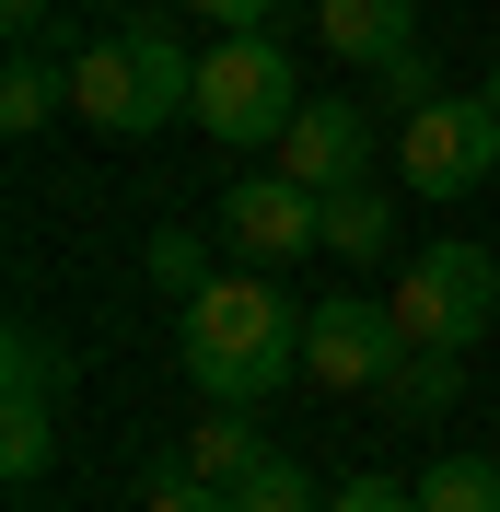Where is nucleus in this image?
<instances>
[{"label":"nucleus","instance_id":"obj_1","mask_svg":"<svg viewBox=\"0 0 500 512\" xmlns=\"http://www.w3.org/2000/svg\"><path fill=\"white\" fill-rule=\"evenodd\" d=\"M175 361L210 408H268L291 373H303V303H291L268 268H233V280H198L175 303Z\"/></svg>","mask_w":500,"mask_h":512},{"label":"nucleus","instance_id":"obj_2","mask_svg":"<svg viewBox=\"0 0 500 512\" xmlns=\"http://www.w3.org/2000/svg\"><path fill=\"white\" fill-rule=\"evenodd\" d=\"M187 105H198V47L175 24H105L70 47V117L105 128V140H140Z\"/></svg>","mask_w":500,"mask_h":512},{"label":"nucleus","instance_id":"obj_3","mask_svg":"<svg viewBox=\"0 0 500 512\" xmlns=\"http://www.w3.org/2000/svg\"><path fill=\"white\" fill-rule=\"evenodd\" d=\"M384 315H396L407 350H477V338L500 326V256L466 245V233H442V245H419V256L396 268Z\"/></svg>","mask_w":500,"mask_h":512},{"label":"nucleus","instance_id":"obj_4","mask_svg":"<svg viewBox=\"0 0 500 512\" xmlns=\"http://www.w3.org/2000/svg\"><path fill=\"white\" fill-rule=\"evenodd\" d=\"M198 128H210L221 152H280V128L303 117V82H291V47L280 35H210L198 47V105H187Z\"/></svg>","mask_w":500,"mask_h":512},{"label":"nucleus","instance_id":"obj_5","mask_svg":"<svg viewBox=\"0 0 500 512\" xmlns=\"http://www.w3.org/2000/svg\"><path fill=\"white\" fill-rule=\"evenodd\" d=\"M396 175H407V198H477V187H500V105L489 94H431V105H407L396 117Z\"/></svg>","mask_w":500,"mask_h":512},{"label":"nucleus","instance_id":"obj_6","mask_svg":"<svg viewBox=\"0 0 500 512\" xmlns=\"http://www.w3.org/2000/svg\"><path fill=\"white\" fill-rule=\"evenodd\" d=\"M59 396H70L59 338L35 315H12V338H0V478L12 489L47 478V454H59Z\"/></svg>","mask_w":500,"mask_h":512},{"label":"nucleus","instance_id":"obj_7","mask_svg":"<svg viewBox=\"0 0 500 512\" xmlns=\"http://www.w3.org/2000/svg\"><path fill=\"white\" fill-rule=\"evenodd\" d=\"M396 315H384L373 291H326V303H303V373L326 384V396H384V373H396Z\"/></svg>","mask_w":500,"mask_h":512},{"label":"nucleus","instance_id":"obj_8","mask_svg":"<svg viewBox=\"0 0 500 512\" xmlns=\"http://www.w3.org/2000/svg\"><path fill=\"white\" fill-rule=\"evenodd\" d=\"M221 245L245 256V268H280V256L326 245V198H314L291 163H256V175L221 187Z\"/></svg>","mask_w":500,"mask_h":512},{"label":"nucleus","instance_id":"obj_9","mask_svg":"<svg viewBox=\"0 0 500 512\" xmlns=\"http://www.w3.org/2000/svg\"><path fill=\"white\" fill-rule=\"evenodd\" d=\"M280 163L303 175L314 198L373 187V163H384V117H373V105H349V94H326V105H303V117L280 128Z\"/></svg>","mask_w":500,"mask_h":512},{"label":"nucleus","instance_id":"obj_10","mask_svg":"<svg viewBox=\"0 0 500 512\" xmlns=\"http://www.w3.org/2000/svg\"><path fill=\"white\" fill-rule=\"evenodd\" d=\"M314 35H326V59L384 70V59L419 47V0H314Z\"/></svg>","mask_w":500,"mask_h":512},{"label":"nucleus","instance_id":"obj_11","mask_svg":"<svg viewBox=\"0 0 500 512\" xmlns=\"http://www.w3.org/2000/svg\"><path fill=\"white\" fill-rule=\"evenodd\" d=\"M454 396H466V350H396V373H384L373 408L384 419H442Z\"/></svg>","mask_w":500,"mask_h":512},{"label":"nucleus","instance_id":"obj_12","mask_svg":"<svg viewBox=\"0 0 500 512\" xmlns=\"http://www.w3.org/2000/svg\"><path fill=\"white\" fill-rule=\"evenodd\" d=\"M59 105H70V70L47 59V47H12V70H0V128H12V140H35Z\"/></svg>","mask_w":500,"mask_h":512},{"label":"nucleus","instance_id":"obj_13","mask_svg":"<svg viewBox=\"0 0 500 512\" xmlns=\"http://www.w3.org/2000/svg\"><path fill=\"white\" fill-rule=\"evenodd\" d=\"M384 245H396V198H384V187H338V198H326V256L373 268Z\"/></svg>","mask_w":500,"mask_h":512},{"label":"nucleus","instance_id":"obj_14","mask_svg":"<svg viewBox=\"0 0 500 512\" xmlns=\"http://www.w3.org/2000/svg\"><path fill=\"white\" fill-rule=\"evenodd\" d=\"M256 454H268V443H256V408H210V419H198V431H187V478L233 489V478H245V466H256Z\"/></svg>","mask_w":500,"mask_h":512},{"label":"nucleus","instance_id":"obj_15","mask_svg":"<svg viewBox=\"0 0 500 512\" xmlns=\"http://www.w3.org/2000/svg\"><path fill=\"white\" fill-rule=\"evenodd\" d=\"M419 512H500V454H442L419 478Z\"/></svg>","mask_w":500,"mask_h":512},{"label":"nucleus","instance_id":"obj_16","mask_svg":"<svg viewBox=\"0 0 500 512\" xmlns=\"http://www.w3.org/2000/svg\"><path fill=\"white\" fill-rule=\"evenodd\" d=\"M233 512H326V489H314L291 454H256L245 478H233Z\"/></svg>","mask_w":500,"mask_h":512},{"label":"nucleus","instance_id":"obj_17","mask_svg":"<svg viewBox=\"0 0 500 512\" xmlns=\"http://www.w3.org/2000/svg\"><path fill=\"white\" fill-rule=\"evenodd\" d=\"M140 268H152V291H175V303H187V291L210 280V245H198V233H175V222H163V233H152V256H140Z\"/></svg>","mask_w":500,"mask_h":512},{"label":"nucleus","instance_id":"obj_18","mask_svg":"<svg viewBox=\"0 0 500 512\" xmlns=\"http://www.w3.org/2000/svg\"><path fill=\"white\" fill-rule=\"evenodd\" d=\"M373 82H384V105H396V117H407V105H431V94H442V70H431V47H407V59H384Z\"/></svg>","mask_w":500,"mask_h":512},{"label":"nucleus","instance_id":"obj_19","mask_svg":"<svg viewBox=\"0 0 500 512\" xmlns=\"http://www.w3.org/2000/svg\"><path fill=\"white\" fill-rule=\"evenodd\" d=\"M140 512H233V489H210V478H187V466H175V478L140 489Z\"/></svg>","mask_w":500,"mask_h":512},{"label":"nucleus","instance_id":"obj_20","mask_svg":"<svg viewBox=\"0 0 500 512\" xmlns=\"http://www.w3.org/2000/svg\"><path fill=\"white\" fill-rule=\"evenodd\" d=\"M326 512H419V478H349L326 489Z\"/></svg>","mask_w":500,"mask_h":512},{"label":"nucleus","instance_id":"obj_21","mask_svg":"<svg viewBox=\"0 0 500 512\" xmlns=\"http://www.w3.org/2000/svg\"><path fill=\"white\" fill-rule=\"evenodd\" d=\"M187 12L210 35H268V24H280V0H187Z\"/></svg>","mask_w":500,"mask_h":512},{"label":"nucleus","instance_id":"obj_22","mask_svg":"<svg viewBox=\"0 0 500 512\" xmlns=\"http://www.w3.org/2000/svg\"><path fill=\"white\" fill-rule=\"evenodd\" d=\"M0 35H12V47H47L59 24H47V0H0Z\"/></svg>","mask_w":500,"mask_h":512},{"label":"nucleus","instance_id":"obj_23","mask_svg":"<svg viewBox=\"0 0 500 512\" xmlns=\"http://www.w3.org/2000/svg\"><path fill=\"white\" fill-rule=\"evenodd\" d=\"M477 94H489V105H500V47H489V82H477Z\"/></svg>","mask_w":500,"mask_h":512}]
</instances>
